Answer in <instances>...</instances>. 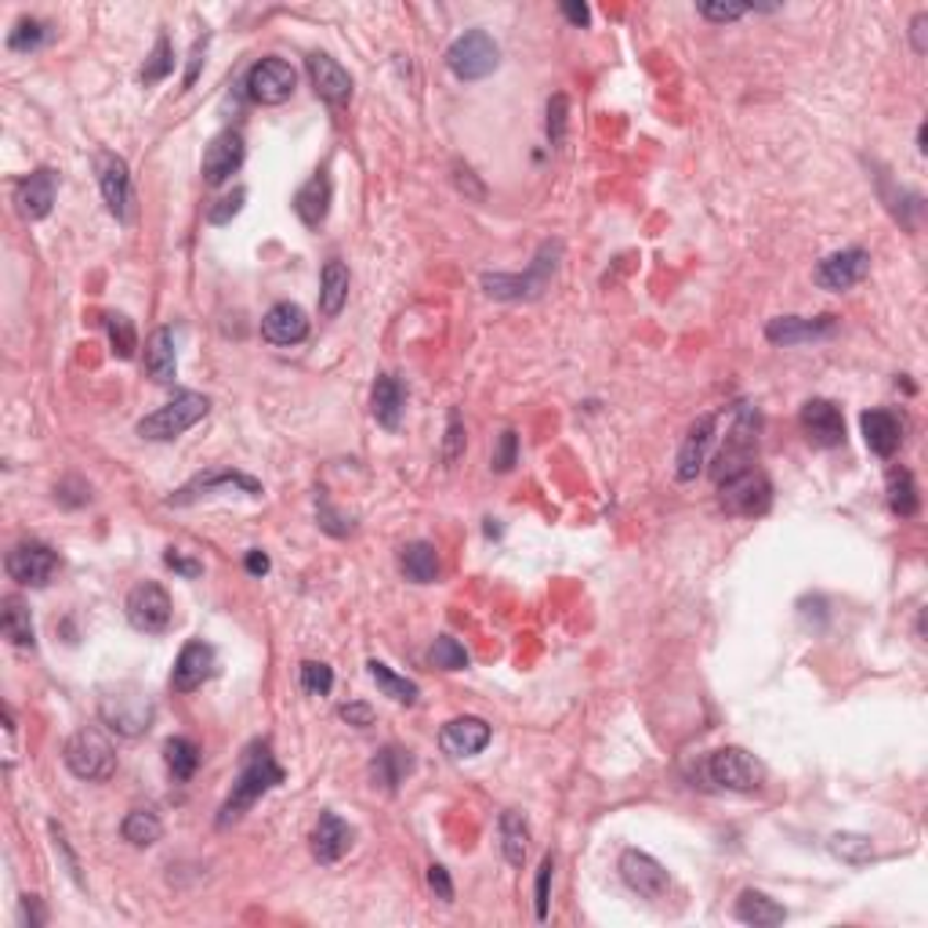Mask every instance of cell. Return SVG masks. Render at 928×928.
<instances>
[{"label": "cell", "instance_id": "cell-43", "mask_svg": "<svg viewBox=\"0 0 928 928\" xmlns=\"http://www.w3.org/2000/svg\"><path fill=\"white\" fill-rule=\"evenodd\" d=\"M47 36H52L47 22H41V19H19L15 30L8 33V47H11V52H36V47H41Z\"/></svg>", "mask_w": 928, "mask_h": 928}, {"label": "cell", "instance_id": "cell-47", "mask_svg": "<svg viewBox=\"0 0 928 928\" xmlns=\"http://www.w3.org/2000/svg\"><path fill=\"white\" fill-rule=\"evenodd\" d=\"M552 874H555V857H544L541 871H537V896H533L537 921L548 918V903H552Z\"/></svg>", "mask_w": 928, "mask_h": 928}, {"label": "cell", "instance_id": "cell-3", "mask_svg": "<svg viewBox=\"0 0 928 928\" xmlns=\"http://www.w3.org/2000/svg\"><path fill=\"white\" fill-rule=\"evenodd\" d=\"M211 410V399L200 393H175V399H167L161 410L139 421L142 439H156V443H170V439L186 435L192 424H200Z\"/></svg>", "mask_w": 928, "mask_h": 928}, {"label": "cell", "instance_id": "cell-32", "mask_svg": "<svg viewBox=\"0 0 928 928\" xmlns=\"http://www.w3.org/2000/svg\"><path fill=\"white\" fill-rule=\"evenodd\" d=\"M349 287H352L349 265L331 258V262L323 265V273H320V316H323V320H334V316H341V309H345V301H349Z\"/></svg>", "mask_w": 928, "mask_h": 928}, {"label": "cell", "instance_id": "cell-14", "mask_svg": "<svg viewBox=\"0 0 928 928\" xmlns=\"http://www.w3.org/2000/svg\"><path fill=\"white\" fill-rule=\"evenodd\" d=\"M620 877L631 893H639L642 899H664L671 888V877L650 852L642 849H625L620 852Z\"/></svg>", "mask_w": 928, "mask_h": 928}, {"label": "cell", "instance_id": "cell-48", "mask_svg": "<svg viewBox=\"0 0 928 928\" xmlns=\"http://www.w3.org/2000/svg\"><path fill=\"white\" fill-rule=\"evenodd\" d=\"M243 200H247V189H232L229 197H222L211 207V211H207V222H211V225H229L232 218L243 211Z\"/></svg>", "mask_w": 928, "mask_h": 928}, {"label": "cell", "instance_id": "cell-13", "mask_svg": "<svg viewBox=\"0 0 928 928\" xmlns=\"http://www.w3.org/2000/svg\"><path fill=\"white\" fill-rule=\"evenodd\" d=\"M222 490H243L247 497H262V483L243 472H232V468H211V472H200L197 479H189L178 494H170L167 505L186 508L192 500H200L207 494H222Z\"/></svg>", "mask_w": 928, "mask_h": 928}, {"label": "cell", "instance_id": "cell-52", "mask_svg": "<svg viewBox=\"0 0 928 928\" xmlns=\"http://www.w3.org/2000/svg\"><path fill=\"white\" fill-rule=\"evenodd\" d=\"M748 4H700V15L711 19V22H737L748 15Z\"/></svg>", "mask_w": 928, "mask_h": 928}, {"label": "cell", "instance_id": "cell-6", "mask_svg": "<svg viewBox=\"0 0 928 928\" xmlns=\"http://www.w3.org/2000/svg\"><path fill=\"white\" fill-rule=\"evenodd\" d=\"M754 454H759V413L748 402L737 407V424L726 439L722 454L715 457V479H732V475L754 468Z\"/></svg>", "mask_w": 928, "mask_h": 928}, {"label": "cell", "instance_id": "cell-9", "mask_svg": "<svg viewBox=\"0 0 928 928\" xmlns=\"http://www.w3.org/2000/svg\"><path fill=\"white\" fill-rule=\"evenodd\" d=\"M722 508L729 516H743V519H754V516H765L769 505H773V486L759 472V468H748L740 475H732V479H722Z\"/></svg>", "mask_w": 928, "mask_h": 928}, {"label": "cell", "instance_id": "cell-58", "mask_svg": "<svg viewBox=\"0 0 928 928\" xmlns=\"http://www.w3.org/2000/svg\"><path fill=\"white\" fill-rule=\"evenodd\" d=\"M203 52H207V36H203V41H197V47H192V55H189L186 88H192V84H197V73H200V63H203Z\"/></svg>", "mask_w": 928, "mask_h": 928}, {"label": "cell", "instance_id": "cell-35", "mask_svg": "<svg viewBox=\"0 0 928 928\" xmlns=\"http://www.w3.org/2000/svg\"><path fill=\"white\" fill-rule=\"evenodd\" d=\"M399 570L413 584H432L439 581V552L429 541H413L399 552Z\"/></svg>", "mask_w": 928, "mask_h": 928}, {"label": "cell", "instance_id": "cell-55", "mask_svg": "<svg viewBox=\"0 0 928 928\" xmlns=\"http://www.w3.org/2000/svg\"><path fill=\"white\" fill-rule=\"evenodd\" d=\"M341 718H345L349 726H356V729H366V726H374V707L371 704H360V700H352L341 707Z\"/></svg>", "mask_w": 928, "mask_h": 928}, {"label": "cell", "instance_id": "cell-12", "mask_svg": "<svg viewBox=\"0 0 928 928\" xmlns=\"http://www.w3.org/2000/svg\"><path fill=\"white\" fill-rule=\"evenodd\" d=\"M295 84H298L295 66H290L287 58H276V55L262 58V63L247 73V95L258 106L287 102L290 95H295Z\"/></svg>", "mask_w": 928, "mask_h": 928}, {"label": "cell", "instance_id": "cell-30", "mask_svg": "<svg viewBox=\"0 0 928 928\" xmlns=\"http://www.w3.org/2000/svg\"><path fill=\"white\" fill-rule=\"evenodd\" d=\"M178 360H175V334L170 327H156L145 341V374L153 377L156 385H170L175 382Z\"/></svg>", "mask_w": 928, "mask_h": 928}, {"label": "cell", "instance_id": "cell-34", "mask_svg": "<svg viewBox=\"0 0 928 928\" xmlns=\"http://www.w3.org/2000/svg\"><path fill=\"white\" fill-rule=\"evenodd\" d=\"M497 835H500V852L511 866L527 863V849H530V824L519 809H505L497 820Z\"/></svg>", "mask_w": 928, "mask_h": 928}, {"label": "cell", "instance_id": "cell-37", "mask_svg": "<svg viewBox=\"0 0 928 928\" xmlns=\"http://www.w3.org/2000/svg\"><path fill=\"white\" fill-rule=\"evenodd\" d=\"M120 835H124V841H131L134 849H150L161 841L164 824H161V816L150 809H131L124 816V824H120Z\"/></svg>", "mask_w": 928, "mask_h": 928}, {"label": "cell", "instance_id": "cell-49", "mask_svg": "<svg viewBox=\"0 0 928 928\" xmlns=\"http://www.w3.org/2000/svg\"><path fill=\"white\" fill-rule=\"evenodd\" d=\"M566 113H570L566 95H555V99L548 102V139H552V145H563V139H566Z\"/></svg>", "mask_w": 928, "mask_h": 928}, {"label": "cell", "instance_id": "cell-36", "mask_svg": "<svg viewBox=\"0 0 928 928\" xmlns=\"http://www.w3.org/2000/svg\"><path fill=\"white\" fill-rule=\"evenodd\" d=\"M0 631H4V639L11 645H22V650H30L33 645V617H30V606L22 603V598H15V595L4 598V609H0Z\"/></svg>", "mask_w": 928, "mask_h": 928}, {"label": "cell", "instance_id": "cell-1", "mask_svg": "<svg viewBox=\"0 0 928 928\" xmlns=\"http://www.w3.org/2000/svg\"><path fill=\"white\" fill-rule=\"evenodd\" d=\"M279 784H284V769L276 765L268 743H251L247 754H243V762H240V776H236V784H232V795L225 798L222 813H218V827L236 824L254 802L265 798L268 791L279 787Z\"/></svg>", "mask_w": 928, "mask_h": 928}, {"label": "cell", "instance_id": "cell-33", "mask_svg": "<svg viewBox=\"0 0 928 928\" xmlns=\"http://www.w3.org/2000/svg\"><path fill=\"white\" fill-rule=\"evenodd\" d=\"M732 914H737V921L754 925V928L784 925L787 921V910L780 907L776 899H769L765 893H759V888H743L740 899H737V907H732Z\"/></svg>", "mask_w": 928, "mask_h": 928}, {"label": "cell", "instance_id": "cell-21", "mask_svg": "<svg viewBox=\"0 0 928 928\" xmlns=\"http://www.w3.org/2000/svg\"><path fill=\"white\" fill-rule=\"evenodd\" d=\"M309 77H312L316 95H320L327 106H334V109L349 106V99H352V77L345 73V66L338 63V58L323 55V52L309 55Z\"/></svg>", "mask_w": 928, "mask_h": 928}, {"label": "cell", "instance_id": "cell-26", "mask_svg": "<svg viewBox=\"0 0 928 928\" xmlns=\"http://www.w3.org/2000/svg\"><path fill=\"white\" fill-rule=\"evenodd\" d=\"M312 857L320 863H338L352 846V827L341 820L338 813H320V820L312 827Z\"/></svg>", "mask_w": 928, "mask_h": 928}, {"label": "cell", "instance_id": "cell-54", "mask_svg": "<svg viewBox=\"0 0 928 928\" xmlns=\"http://www.w3.org/2000/svg\"><path fill=\"white\" fill-rule=\"evenodd\" d=\"M320 527L327 533H334V537H349L352 533V522H345V516H338V511L327 505V500H320Z\"/></svg>", "mask_w": 928, "mask_h": 928}, {"label": "cell", "instance_id": "cell-50", "mask_svg": "<svg viewBox=\"0 0 928 928\" xmlns=\"http://www.w3.org/2000/svg\"><path fill=\"white\" fill-rule=\"evenodd\" d=\"M464 443H468V435H464L461 413L454 410V413H450V424H446V439H443V461L454 464L464 454Z\"/></svg>", "mask_w": 928, "mask_h": 928}, {"label": "cell", "instance_id": "cell-11", "mask_svg": "<svg viewBox=\"0 0 928 928\" xmlns=\"http://www.w3.org/2000/svg\"><path fill=\"white\" fill-rule=\"evenodd\" d=\"M4 570L11 581L22 584V588H47L58 573V555L41 541H26V544L11 548L4 559Z\"/></svg>", "mask_w": 928, "mask_h": 928}, {"label": "cell", "instance_id": "cell-24", "mask_svg": "<svg viewBox=\"0 0 928 928\" xmlns=\"http://www.w3.org/2000/svg\"><path fill=\"white\" fill-rule=\"evenodd\" d=\"M262 334H265V341H273V345H298V341L309 338V316H305V309L295 301H279L265 312Z\"/></svg>", "mask_w": 928, "mask_h": 928}, {"label": "cell", "instance_id": "cell-51", "mask_svg": "<svg viewBox=\"0 0 928 928\" xmlns=\"http://www.w3.org/2000/svg\"><path fill=\"white\" fill-rule=\"evenodd\" d=\"M516 461H519V435L516 432H500V446H497V454H494V468L497 472H511L516 468Z\"/></svg>", "mask_w": 928, "mask_h": 928}, {"label": "cell", "instance_id": "cell-62", "mask_svg": "<svg viewBox=\"0 0 928 928\" xmlns=\"http://www.w3.org/2000/svg\"><path fill=\"white\" fill-rule=\"evenodd\" d=\"M22 910H26L30 925H44V910H41V903H36L33 896H26V903H22Z\"/></svg>", "mask_w": 928, "mask_h": 928}, {"label": "cell", "instance_id": "cell-15", "mask_svg": "<svg viewBox=\"0 0 928 928\" xmlns=\"http://www.w3.org/2000/svg\"><path fill=\"white\" fill-rule=\"evenodd\" d=\"M866 273H871V254L863 247H849V251L830 254V258L816 265V284L824 290H849V287L863 284Z\"/></svg>", "mask_w": 928, "mask_h": 928}, {"label": "cell", "instance_id": "cell-38", "mask_svg": "<svg viewBox=\"0 0 928 928\" xmlns=\"http://www.w3.org/2000/svg\"><path fill=\"white\" fill-rule=\"evenodd\" d=\"M366 675H371L374 682H377V689H382L385 696H393L396 704H418V682H410V678H402V675H396L393 667L388 664H382V661H371L366 664Z\"/></svg>", "mask_w": 928, "mask_h": 928}, {"label": "cell", "instance_id": "cell-27", "mask_svg": "<svg viewBox=\"0 0 928 928\" xmlns=\"http://www.w3.org/2000/svg\"><path fill=\"white\" fill-rule=\"evenodd\" d=\"M402 410H407V388H402L399 377L382 374V377L374 382V393H371V413H374V421L382 424V429L396 432L399 421H402Z\"/></svg>", "mask_w": 928, "mask_h": 928}, {"label": "cell", "instance_id": "cell-17", "mask_svg": "<svg viewBox=\"0 0 928 928\" xmlns=\"http://www.w3.org/2000/svg\"><path fill=\"white\" fill-rule=\"evenodd\" d=\"M802 432L809 435V443L816 446H841L846 443V418L830 399H809L798 413Z\"/></svg>", "mask_w": 928, "mask_h": 928}, {"label": "cell", "instance_id": "cell-61", "mask_svg": "<svg viewBox=\"0 0 928 928\" xmlns=\"http://www.w3.org/2000/svg\"><path fill=\"white\" fill-rule=\"evenodd\" d=\"M247 573H254V577L268 573V555L265 552H247Z\"/></svg>", "mask_w": 928, "mask_h": 928}, {"label": "cell", "instance_id": "cell-40", "mask_svg": "<svg viewBox=\"0 0 928 928\" xmlns=\"http://www.w3.org/2000/svg\"><path fill=\"white\" fill-rule=\"evenodd\" d=\"M164 762L175 780H192V773H197V765H200V751H197V743L186 737H170L164 743Z\"/></svg>", "mask_w": 928, "mask_h": 928}, {"label": "cell", "instance_id": "cell-53", "mask_svg": "<svg viewBox=\"0 0 928 928\" xmlns=\"http://www.w3.org/2000/svg\"><path fill=\"white\" fill-rule=\"evenodd\" d=\"M429 888H432V893L443 899V903L454 899V882H450V874H446L443 863H432V866H429Z\"/></svg>", "mask_w": 928, "mask_h": 928}, {"label": "cell", "instance_id": "cell-8", "mask_svg": "<svg viewBox=\"0 0 928 928\" xmlns=\"http://www.w3.org/2000/svg\"><path fill=\"white\" fill-rule=\"evenodd\" d=\"M707 776L715 780L718 787L726 791H740V795H751V791L762 787L765 769L762 762L748 754L743 748H718L711 759H707Z\"/></svg>", "mask_w": 928, "mask_h": 928}, {"label": "cell", "instance_id": "cell-16", "mask_svg": "<svg viewBox=\"0 0 928 928\" xmlns=\"http://www.w3.org/2000/svg\"><path fill=\"white\" fill-rule=\"evenodd\" d=\"M243 156H247V145H243L240 131L214 134L203 153V181L207 186H222V181H229L243 167Z\"/></svg>", "mask_w": 928, "mask_h": 928}, {"label": "cell", "instance_id": "cell-2", "mask_svg": "<svg viewBox=\"0 0 928 928\" xmlns=\"http://www.w3.org/2000/svg\"><path fill=\"white\" fill-rule=\"evenodd\" d=\"M559 254H563V247L548 240L544 247L537 251V258H533V265L527 268V273H522V276L486 273L483 276V290L490 298H497V301H533V298H541L544 290H548V284H552L555 268H559Z\"/></svg>", "mask_w": 928, "mask_h": 928}, {"label": "cell", "instance_id": "cell-7", "mask_svg": "<svg viewBox=\"0 0 928 928\" xmlns=\"http://www.w3.org/2000/svg\"><path fill=\"white\" fill-rule=\"evenodd\" d=\"M500 63V47L494 44L490 33L483 30H468L464 36H457L446 52V66L457 80H483L490 77Z\"/></svg>", "mask_w": 928, "mask_h": 928}, {"label": "cell", "instance_id": "cell-29", "mask_svg": "<svg viewBox=\"0 0 928 928\" xmlns=\"http://www.w3.org/2000/svg\"><path fill=\"white\" fill-rule=\"evenodd\" d=\"M295 211L309 229H320L327 222V211H331V178H327V170H316L295 192Z\"/></svg>", "mask_w": 928, "mask_h": 928}, {"label": "cell", "instance_id": "cell-39", "mask_svg": "<svg viewBox=\"0 0 928 928\" xmlns=\"http://www.w3.org/2000/svg\"><path fill=\"white\" fill-rule=\"evenodd\" d=\"M918 483H914V475L907 468H896L888 472V508L896 511L899 519H910L918 516Z\"/></svg>", "mask_w": 928, "mask_h": 928}, {"label": "cell", "instance_id": "cell-60", "mask_svg": "<svg viewBox=\"0 0 928 928\" xmlns=\"http://www.w3.org/2000/svg\"><path fill=\"white\" fill-rule=\"evenodd\" d=\"M563 15L573 22V26H588V22H592V11L584 8V4H563Z\"/></svg>", "mask_w": 928, "mask_h": 928}, {"label": "cell", "instance_id": "cell-31", "mask_svg": "<svg viewBox=\"0 0 928 928\" xmlns=\"http://www.w3.org/2000/svg\"><path fill=\"white\" fill-rule=\"evenodd\" d=\"M410 773H413V754L407 748H396V743L382 748L377 759L371 762L374 787H382V791H399V784H407Z\"/></svg>", "mask_w": 928, "mask_h": 928}, {"label": "cell", "instance_id": "cell-22", "mask_svg": "<svg viewBox=\"0 0 928 928\" xmlns=\"http://www.w3.org/2000/svg\"><path fill=\"white\" fill-rule=\"evenodd\" d=\"M55 192H58V178H55V170H33L30 178H22L19 181V189H15V203H19V214L26 218V222H41V218L52 214V207H55Z\"/></svg>", "mask_w": 928, "mask_h": 928}, {"label": "cell", "instance_id": "cell-57", "mask_svg": "<svg viewBox=\"0 0 928 928\" xmlns=\"http://www.w3.org/2000/svg\"><path fill=\"white\" fill-rule=\"evenodd\" d=\"M52 838H55V849L63 852V860H66V866H69V874H73V882H80V866H77V857H73L69 852V841H66V830L58 827V824H52Z\"/></svg>", "mask_w": 928, "mask_h": 928}, {"label": "cell", "instance_id": "cell-41", "mask_svg": "<svg viewBox=\"0 0 928 928\" xmlns=\"http://www.w3.org/2000/svg\"><path fill=\"white\" fill-rule=\"evenodd\" d=\"M830 852H835L838 860H846L852 866H860L874 857V838L866 835H852V830H841V835L830 838Z\"/></svg>", "mask_w": 928, "mask_h": 928}, {"label": "cell", "instance_id": "cell-44", "mask_svg": "<svg viewBox=\"0 0 928 928\" xmlns=\"http://www.w3.org/2000/svg\"><path fill=\"white\" fill-rule=\"evenodd\" d=\"M106 331H109V341H113L117 356L131 360L134 349H139V334H134V323L128 320V316L124 312H109L106 316Z\"/></svg>", "mask_w": 928, "mask_h": 928}, {"label": "cell", "instance_id": "cell-10", "mask_svg": "<svg viewBox=\"0 0 928 928\" xmlns=\"http://www.w3.org/2000/svg\"><path fill=\"white\" fill-rule=\"evenodd\" d=\"M128 620L145 634H164L170 628V617H175V606H170V595L161 588L156 581H142L128 592Z\"/></svg>", "mask_w": 928, "mask_h": 928}, {"label": "cell", "instance_id": "cell-18", "mask_svg": "<svg viewBox=\"0 0 928 928\" xmlns=\"http://www.w3.org/2000/svg\"><path fill=\"white\" fill-rule=\"evenodd\" d=\"M838 320L835 316H816V320H805V316H776L765 327V338L780 349H795L805 345V341H820L835 334Z\"/></svg>", "mask_w": 928, "mask_h": 928}, {"label": "cell", "instance_id": "cell-46", "mask_svg": "<svg viewBox=\"0 0 928 928\" xmlns=\"http://www.w3.org/2000/svg\"><path fill=\"white\" fill-rule=\"evenodd\" d=\"M301 689L309 696H327L334 689V671L323 661H305L301 664Z\"/></svg>", "mask_w": 928, "mask_h": 928}, {"label": "cell", "instance_id": "cell-25", "mask_svg": "<svg viewBox=\"0 0 928 928\" xmlns=\"http://www.w3.org/2000/svg\"><path fill=\"white\" fill-rule=\"evenodd\" d=\"M715 424H718L715 413H704V418L693 421L686 443H682V450H678V468H675V475H678L682 483H693L696 475H700L704 461H707V450H711V443H715Z\"/></svg>", "mask_w": 928, "mask_h": 928}, {"label": "cell", "instance_id": "cell-20", "mask_svg": "<svg viewBox=\"0 0 928 928\" xmlns=\"http://www.w3.org/2000/svg\"><path fill=\"white\" fill-rule=\"evenodd\" d=\"M99 186H102V200L109 207V214L117 222H128L131 214V170L124 156L106 153L99 161Z\"/></svg>", "mask_w": 928, "mask_h": 928}, {"label": "cell", "instance_id": "cell-19", "mask_svg": "<svg viewBox=\"0 0 928 928\" xmlns=\"http://www.w3.org/2000/svg\"><path fill=\"white\" fill-rule=\"evenodd\" d=\"M214 675V650L203 639H192L181 645L175 667H170V686L178 693H192L200 689L207 678Z\"/></svg>", "mask_w": 928, "mask_h": 928}, {"label": "cell", "instance_id": "cell-45", "mask_svg": "<svg viewBox=\"0 0 928 928\" xmlns=\"http://www.w3.org/2000/svg\"><path fill=\"white\" fill-rule=\"evenodd\" d=\"M429 661L435 667H443V671H464L472 664V656L468 650L457 642V639H450V634H439L435 645H432V653H429Z\"/></svg>", "mask_w": 928, "mask_h": 928}, {"label": "cell", "instance_id": "cell-5", "mask_svg": "<svg viewBox=\"0 0 928 928\" xmlns=\"http://www.w3.org/2000/svg\"><path fill=\"white\" fill-rule=\"evenodd\" d=\"M99 715L120 737H142L153 722V700L139 686H117L99 696Z\"/></svg>", "mask_w": 928, "mask_h": 928}, {"label": "cell", "instance_id": "cell-4", "mask_svg": "<svg viewBox=\"0 0 928 928\" xmlns=\"http://www.w3.org/2000/svg\"><path fill=\"white\" fill-rule=\"evenodd\" d=\"M63 762L77 780H88V784H102L117 773V754L113 743H109L99 729H77L66 740L63 748Z\"/></svg>", "mask_w": 928, "mask_h": 928}, {"label": "cell", "instance_id": "cell-59", "mask_svg": "<svg viewBox=\"0 0 928 928\" xmlns=\"http://www.w3.org/2000/svg\"><path fill=\"white\" fill-rule=\"evenodd\" d=\"M925 26H928V15H918V19L910 22V41H914V52H918V55L928 47V41H925Z\"/></svg>", "mask_w": 928, "mask_h": 928}, {"label": "cell", "instance_id": "cell-42", "mask_svg": "<svg viewBox=\"0 0 928 928\" xmlns=\"http://www.w3.org/2000/svg\"><path fill=\"white\" fill-rule=\"evenodd\" d=\"M170 69H175V47H170V41L161 33L150 58H145V66H142V84H161V80H167Z\"/></svg>", "mask_w": 928, "mask_h": 928}, {"label": "cell", "instance_id": "cell-28", "mask_svg": "<svg viewBox=\"0 0 928 928\" xmlns=\"http://www.w3.org/2000/svg\"><path fill=\"white\" fill-rule=\"evenodd\" d=\"M860 429H863L866 446H871V454H877V457H893L903 443V424L893 410H866L860 418Z\"/></svg>", "mask_w": 928, "mask_h": 928}, {"label": "cell", "instance_id": "cell-56", "mask_svg": "<svg viewBox=\"0 0 928 928\" xmlns=\"http://www.w3.org/2000/svg\"><path fill=\"white\" fill-rule=\"evenodd\" d=\"M164 563L175 570V573H181V577H200L203 573V566L200 563H192V559H186L178 552V548H167V555H164Z\"/></svg>", "mask_w": 928, "mask_h": 928}, {"label": "cell", "instance_id": "cell-23", "mask_svg": "<svg viewBox=\"0 0 928 928\" xmlns=\"http://www.w3.org/2000/svg\"><path fill=\"white\" fill-rule=\"evenodd\" d=\"M486 743H490V726L472 715L454 718V722H446L443 732H439V748H443L450 759H472V754H479Z\"/></svg>", "mask_w": 928, "mask_h": 928}]
</instances>
